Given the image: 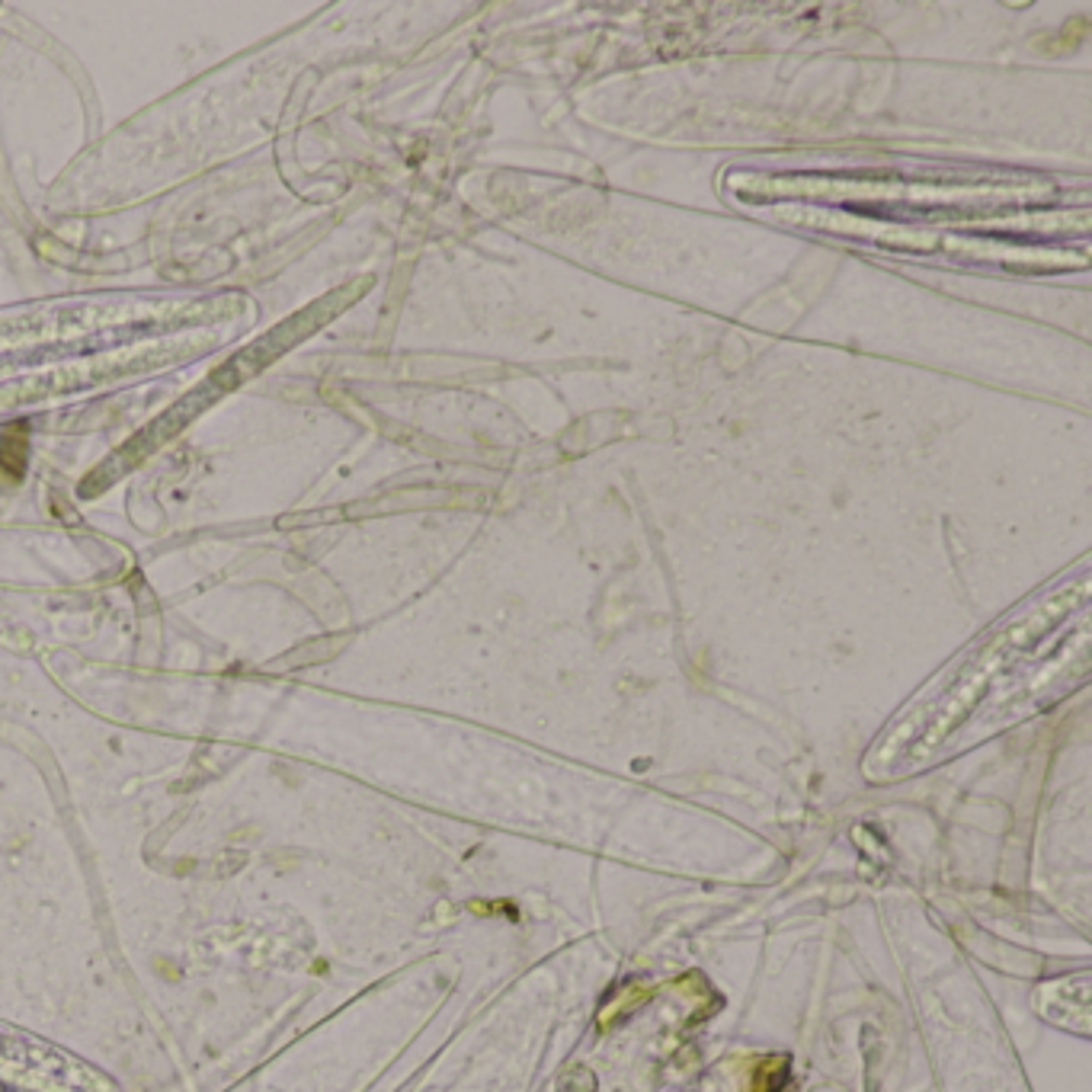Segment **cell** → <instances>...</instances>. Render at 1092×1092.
<instances>
[{
	"mask_svg": "<svg viewBox=\"0 0 1092 1092\" xmlns=\"http://www.w3.org/2000/svg\"><path fill=\"white\" fill-rule=\"evenodd\" d=\"M23 461H26V439H23V433L17 430L0 443V465L10 468L13 477H17L20 472H23Z\"/></svg>",
	"mask_w": 1092,
	"mask_h": 1092,
	"instance_id": "cell-1",
	"label": "cell"
}]
</instances>
